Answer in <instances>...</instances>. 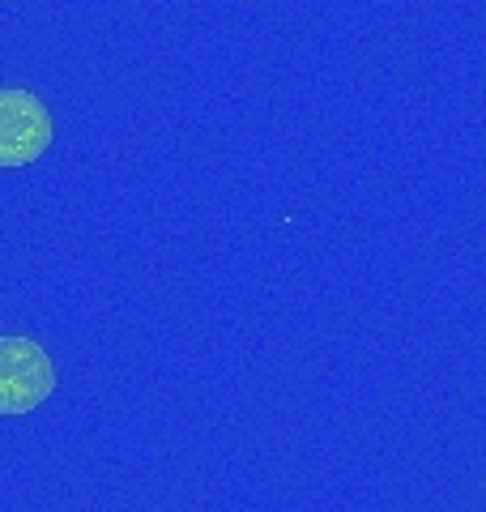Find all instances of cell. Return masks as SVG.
<instances>
[{
    "label": "cell",
    "mask_w": 486,
    "mask_h": 512,
    "mask_svg": "<svg viewBox=\"0 0 486 512\" xmlns=\"http://www.w3.org/2000/svg\"><path fill=\"white\" fill-rule=\"evenodd\" d=\"M52 111L35 90L0 86V167H30L52 146Z\"/></svg>",
    "instance_id": "2"
},
{
    "label": "cell",
    "mask_w": 486,
    "mask_h": 512,
    "mask_svg": "<svg viewBox=\"0 0 486 512\" xmlns=\"http://www.w3.org/2000/svg\"><path fill=\"white\" fill-rule=\"evenodd\" d=\"M56 393L52 355L35 338H0V419L39 410Z\"/></svg>",
    "instance_id": "1"
}]
</instances>
